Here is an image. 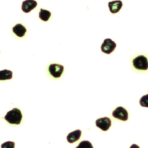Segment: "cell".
<instances>
[{"label": "cell", "instance_id": "cell-9", "mask_svg": "<svg viewBox=\"0 0 148 148\" xmlns=\"http://www.w3.org/2000/svg\"><path fill=\"white\" fill-rule=\"evenodd\" d=\"M81 135H82V132L81 130H79V129L75 130V131L70 133L67 136L68 142L72 144L78 141L80 139Z\"/></svg>", "mask_w": 148, "mask_h": 148}, {"label": "cell", "instance_id": "cell-8", "mask_svg": "<svg viewBox=\"0 0 148 148\" xmlns=\"http://www.w3.org/2000/svg\"><path fill=\"white\" fill-rule=\"evenodd\" d=\"M108 6L111 13L116 14L121 10L123 6V3L121 1H115L109 2Z\"/></svg>", "mask_w": 148, "mask_h": 148}, {"label": "cell", "instance_id": "cell-3", "mask_svg": "<svg viewBox=\"0 0 148 148\" xmlns=\"http://www.w3.org/2000/svg\"><path fill=\"white\" fill-rule=\"evenodd\" d=\"M116 47V44L110 38L106 39L101 45V50L106 54H110L113 52Z\"/></svg>", "mask_w": 148, "mask_h": 148}, {"label": "cell", "instance_id": "cell-15", "mask_svg": "<svg viewBox=\"0 0 148 148\" xmlns=\"http://www.w3.org/2000/svg\"><path fill=\"white\" fill-rule=\"evenodd\" d=\"M15 143L13 141H6L1 145V148H14Z\"/></svg>", "mask_w": 148, "mask_h": 148}, {"label": "cell", "instance_id": "cell-1", "mask_svg": "<svg viewBox=\"0 0 148 148\" xmlns=\"http://www.w3.org/2000/svg\"><path fill=\"white\" fill-rule=\"evenodd\" d=\"M4 118L11 124L19 125L22 119V114L19 109L14 108L12 110L7 112Z\"/></svg>", "mask_w": 148, "mask_h": 148}, {"label": "cell", "instance_id": "cell-6", "mask_svg": "<svg viewBox=\"0 0 148 148\" xmlns=\"http://www.w3.org/2000/svg\"><path fill=\"white\" fill-rule=\"evenodd\" d=\"M96 126L103 131H107L112 125V121L108 117H104L98 119L96 121Z\"/></svg>", "mask_w": 148, "mask_h": 148}, {"label": "cell", "instance_id": "cell-10", "mask_svg": "<svg viewBox=\"0 0 148 148\" xmlns=\"http://www.w3.org/2000/svg\"><path fill=\"white\" fill-rule=\"evenodd\" d=\"M14 33L19 37H22L25 36L27 30L26 28L21 24H17L12 28Z\"/></svg>", "mask_w": 148, "mask_h": 148}, {"label": "cell", "instance_id": "cell-12", "mask_svg": "<svg viewBox=\"0 0 148 148\" xmlns=\"http://www.w3.org/2000/svg\"><path fill=\"white\" fill-rule=\"evenodd\" d=\"M51 16V13L49 11L40 8V12L39 13V17L40 20L43 21H47Z\"/></svg>", "mask_w": 148, "mask_h": 148}, {"label": "cell", "instance_id": "cell-4", "mask_svg": "<svg viewBox=\"0 0 148 148\" xmlns=\"http://www.w3.org/2000/svg\"><path fill=\"white\" fill-rule=\"evenodd\" d=\"M48 71L51 75L55 78L61 77L64 71V67L58 64H51L48 68Z\"/></svg>", "mask_w": 148, "mask_h": 148}, {"label": "cell", "instance_id": "cell-2", "mask_svg": "<svg viewBox=\"0 0 148 148\" xmlns=\"http://www.w3.org/2000/svg\"><path fill=\"white\" fill-rule=\"evenodd\" d=\"M135 68L138 70L146 71L148 69V60L144 56H139L133 61Z\"/></svg>", "mask_w": 148, "mask_h": 148}, {"label": "cell", "instance_id": "cell-13", "mask_svg": "<svg viewBox=\"0 0 148 148\" xmlns=\"http://www.w3.org/2000/svg\"><path fill=\"white\" fill-rule=\"evenodd\" d=\"M75 148H94L92 143L87 140L81 141Z\"/></svg>", "mask_w": 148, "mask_h": 148}, {"label": "cell", "instance_id": "cell-14", "mask_svg": "<svg viewBox=\"0 0 148 148\" xmlns=\"http://www.w3.org/2000/svg\"><path fill=\"white\" fill-rule=\"evenodd\" d=\"M139 104L143 107L148 108V94L141 97L139 101Z\"/></svg>", "mask_w": 148, "mask_h": 148}, {"label": "cell", "instance_id": "cell-11", "mask_svg": "<svg viewBox=\"0 0 148 148\" xmlns=\"http://www.w3.org/2000/svg\"><path fill=\"white\" fill-rule=\"evenodd\" d=\"M12 78V72L7 69L2 70L0 71V80L5 81L7 79H11Z\"/></svg>", "mask_w": 148, "mask_h": 148}, {"label": "cell", "instance_id": "cell-5", "mask_svg": "<svg viewBox=\"0 0 148 148\" xmlns=\"http://www.w3.org/2000/svg\"><path fill=\"white\" fill-rule=\"evenodd\" d=\"M113 116L122 121H127L128 119V113L125 108L119 107L116 108L112 113Z\"/></svg>", "mask_w": 148, "mask_h": 148}, {"label": "cell", "instance_id": "cell-7", "mask_svg": "<svg viewBox=\"0 0 148 148\" xmlns=\"http://www.w3.org/2000/svg\"><path fill=\"white\" fill-rule=\"evenodd\" d=\"M37 2L34 0H27L22 2V10L25 12L28 13L37 7Z\"/></svg>", "mask_w": 148, "mask_h": 148}, {"label": "cell", "instance_id": "cell-16", "mask_svg": "<svg viewBox=\"0 0 148 148\" xmlns=\"http://www.w3.org/2000/svg\"><path fill=\"white\" fill-rule=\"evenodd\" d=\"M129 148H140V147H139V146H138L136 144H133Z\"/></svg>", "mask_w": 148, "mask_h": 148}]
</instances>
